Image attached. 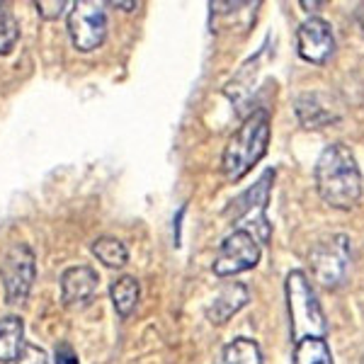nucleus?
<instances>
[{"instance_id": "obj_9", "label": "nucleus", "mask_w": 364, "mask_h": 364, "mask_svg": "<svg viewBox=\"0 0 364 364\" xmlns=\"http://www.w3.org/2000/svg\"><path fill=\"white\" fill-rule=\"evenodd\" d=\"M296 51L304 61L316 66L331 61V56L336 54V34L331 22H326L323 17L304 20L296 29Z\"/></svg>"}, {"instance_id": "obj_24", "label": "nucleus", "mask_w": 364, "mask_h": 364, "mask_svg": "<svg viewBox=\"0 0 364 364\" xmlns=\"http://www.w3.org/2000/svg\"><path fill=\"white\" fill-rule=\"evenodd\" d=\"M323 3H306V0H304L301 3V8H321Z\"/></svg>"}, {"instance_id": "obj_19", "label": "nucleus", "mask_w": 364, "mask_h": 364, "mask_svg": "<svg viewBox=\"0 0 364 364\" xmlns=\"http://www.w3.org/2000/svg\"><path fill=\"white\" fill-rule=\"evenodd\" d=\"M68 8H73V3H63V0H39L37 3V13L44 17V20H58Z\"/></svg>"}, {"instance_id": "obj_2", "label": "nucleus", "mask_w": 364, "mask_h": 364, "mask_svg": "<svg viewBox=\"0 0 364 364\" xmlns=\"http://www.w3.org/2000/svg\"><path fill=\"white\" fill-rule=\"evenodd\" d=\"M269 146V112L267 109H255L238 132L228 139L221 168L228 182H238L250 173L252 166L265 158Z\"/></svg>"}, {"instance_id": "obj_1", "label": "nucleus", "mask_w": 364, "mask_h": 364, "mask_svg": "<svg viewBox=\"0 0 364 364\" xmlns=\"http://www.w3.org/2000/svg\"><path fill=\"white\" fill-rule=\"evenodd\" d=\"M316 190L333 209H355L362 197V173L345 144H331L316 161Z\"/></svg>"}, {"instance_id": "obj_15", "label": "nucleus", "mask_w": 364, "mask_h": 364, "mask_svg": "<svg viewBox=\"0 0 364 364\" xmlns=\"http://www.w3.org/2000/svg\"><path fill=\"white\" fill-rule=\"evenodd\" d=\"M216 364H262L260 345L250 338H236L224 345Z\"/></svg>"}, {"instance_id": "obj_3", "label": "nucleus", "mask_w": 364, "mask_h": 364, "mask_svg": "<svg viewBox=\"0 0 364 364\" xmlns=\"http://www.w3.org/2000/svg\"><path fill=\"white\" fill-rule=\"evenodd\" d=\"M287 311H289V333L291 340L299 343L304 338H326L328 323L316 296L314 287L301 269H291L284 282Z\"/></svg>"}, {"instance_id": "obj_4", "label": "nucleus", "mask_w": 364, "mask_h": 364, "mask_svg": "<svg viewBox=\"0 0 364 364\" xmlns=\"http://www.w3.org/2000/svg\"><path fill=\"white\" fill-rule=\"evenodd\" d=\"M311 274L323 289H338L345 284L350 272V238L338 233L326 240H318L309 250Z\"/></svg>"}, {"instance_id": "obj_14", "label": "nucleus", "mask_w": 364, "mask_h": 364, "mask_svg": "<svg viewBox=\"0 0 364 364\" xmlns=\"http://www.w3.org/2000/svg\"><path fill=\"white\" fill-rule=\"evenodd\" d=\"M139 294H141V287H139V279L136 277H119L109 287V296H112V304H114V311L122 316V318H129L134 314L139 304Z\"/></svg>"}, {"instance_id": "obj_18", "label": "nucleus", "mask_w": 364, "mask_h": 364, "mask_svg": "<svg viewBox=\"0 0 364 364\" xmlns=\"http://www.w3.org/2000/svg\"><path fill=\"white\" fill-rule=\"evenodd\" d=\"M17 39H20V25H17L15 15L8 10V5L0 3V56L10 54L15 49Z\"/></svg>"}, {"instance_id": "obj_6", "label": "nucleus", "mask_w": 364, "mask_h": 364, "mask_svg": "<svg viewBox=\"0 0 364 364\" xmlns=\"http://www.w3.org/2000/svg\"><path fill=\"white\" fill-rule=\"evenodd\" d=\"M68 34L78 51H95L107 37V13L95 0H78L68 13Z\"/></svg>"}, {"instance_id": "obj_7", "label": "nucleus", "mask_w": 364, "mask_h": 364, "mask_svg": "<svg viewBox=\"0 0 364 364\" xmlns=\"http://www.w3.org/2000/svg\"><path fill=\"white\" fill-rule=\"evenodd\" d=\"M257 262H260V243H257V238L250 236L243 228H236L221 240L219 252L214 257V274L233 277V274L248 272Z\"/></svg>"}, {"instance_id": "obj_20", "label": "nucleus", "mask_w": 364, "mask_h": 364, "mask_svg": "<svg viewBox=\"0 0 364 364\" xmlns=\"http://www.w3.org/2000/svg\"><path fill=\"white\" fill-rule=\"evenodd\" d=\"M15 364H49V357H46V352L42 348L27 343L20 352V357L15 360Z\"/></svg>"}, {"instance_id": "obj_16", "label": "nucleus", "mask_w": 364, "mask_h": 364, "mask_svg": "<svg viewBox=\"0 0 364 364\" xmlns=\"http://www.w3.org/2000/svg\"><path fill=\"white\" fill-rule=\"evenodd\" d=\"M294 364H333L326 338H304L294 343Z\"/></svg>"}, {"instance_id": "obj_23", "label": "nucleus", "mask_w": 364, "mask_h": 364, "mask_svg": "<svg viewBox=\"0 0 364 364\" xmlns=\"http://www.w3.org/2000/svg\"><path fill=\"white\" fill-rule=\"evenodd\" d=\"M112 5H117V8H124V10H134V8H136V3H112Z\"/></svg>"}, {"instance_id": "obj_8", "label": "nucleus", "mask_w": 364, "mask_h": 364, "mask_svg": "<svg viewBox=\"0 0 364 364\" xmlns=\"http://www.w3.org/2000/svg\"><path fill=\"white\" fill-rule=\"evenodd\" d=\"M272 182H274V170H265L262 178L257 180L250 190H245L238 199H233L231 209L226 211V214H233V219H238V221H252L248 233L255 236V231H260V243H265L269 238V224L265 219V209L269 202Z\"/></svg>"}, {"instance_id": "obj_21", "label": "nucleus", "mask_w": 364, "mask_h": 364, "mask_svg": "<svg viewBox=\"0 0 364 364\" xmlns=\"http://www.w3.org/2000/svg\"><path fill=\"white\" fill-rule=\"evenodd\" d=\"M56 364H80L78 355H75V350L68 343H61L56 348Z\"/></svg>"}, {"instance_id": "obj_12", "label": "nucleus", "mask_w": 364, "mask_h": 364, "mask_svg": "<svg viewBox=\"0 0 364 364\" xmlns=\"http://www.w3.org/2000/svg\"><path fill=\"white\" fill-rule=\"evenodd\" d=\"M248 287L240 284V282H228V284L221 287L219 291H216V296L211 299V304L207 306V318L211 323H226L231 316H236L240 309L248 304Z\"/></svg>"}, {"instance_id": "obj_10", "label": "nucleus", "mask_w": 364, "mask_h": 364, "mask_svg": "<svg viewBox=\"0 0 364 364\" xmlns=\"http://www.w3.org/2000/svg\"><path fill=\"white\" fill-rule=\"evenodd\" d=\"M97 272L87 265L68 267L61 274V301L66 309H83L97 291Z\"/></svg>"}, {"instance_id": "obj_17", "label": "nucleus", "mask_w": 364, "mask_h": 364, "mask_svg": "<svg viewBox=\"0 0 364 364\" xmlns=\"http://www.w3.org/2000/svg\"><path fill=\"white\" fill-rule=\"evenodd\" d=\"M92 255L107 267H124L129 260V250L119 238L102 236L92 243Z\"/></svg>"}, {"instance_id": "obj_13", "label": "nucleus", "mask_w": 364, "mask_h": 364, "mask_svg": "<svg viewBox=\"0 0 364 364\" xmlns=\"http://www.w3.org/2000/svg\"><path fill=\"white\" fill-rule=\"evenodd\" d=\"M25 338V323L20 316H5L0 318V364L15 362L20 357Z\"/></svg>"}, {"instance_id": "obj_5", "label": "nucleus", "mask_w": 364, "mask_h": 364, "mask_svg": "<svg viewBox=\"0 0 364 364\" xmlns=\"http://www.w3.org/2000/svg\"><path fill=\"white\" fill-rule=\"evenodd\" d=\"M37 277V257L27 243H13L0 262V279L8 304H25Z\"/></svg>"}, {"instance_id": "obj_11", "label": "nucleus", "mask_w": 364, "mask_h": 364, "mask_svg": "<svg viewBox=\"0 0 364 364\" xmlns=\"http://www.w3.org/2000/svg\"><path fill=\"white\" fill-rule=\"evenodd\" d=\"M296 117L304 129H326L336 124L340 114L323 92H304L296 97Z\"/></svg>"}, {"instance_id": "obj_22", "label": "nucleus", "mask_w": 364, "mask_h": 364, "mask_svg": "<svg viewBox=\"0 0 364 364\" xmlns=\"http://www.w3.org/2000/svg\"><path fill=\"white\" fill-rule=\"evenodd\" d=\"M357 20H360V27H362V32H364V3L360 5V10H357Z\"/></svg>"}]
</instances>
